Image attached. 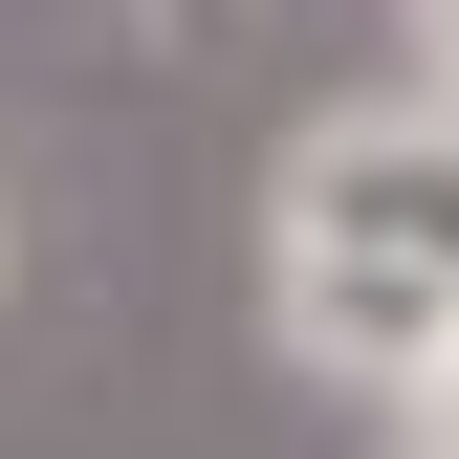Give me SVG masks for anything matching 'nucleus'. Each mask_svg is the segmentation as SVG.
I'll return each instance as SVG.
<instances>
[{
	"label": "nucleus",
	"instance_id": "obj_4",
	"mask_svg": "<svg viewBox=\"0 0 459 459\" xmlns=\"http://www.w3.org/2000/svg\"><path fill=\"white\" fill-rule=\"evenodd\" d=\"M416 394H459V328H437V372H416Z\"/></svg>",
	"mask_w": 459,
	"mask_h": 459
},
{
	"label": "nucleus",
	"instance_id": "obj_3",
	"mask_svg": "<svg viewBox=\"0 0 459 459\" xmlns=\"http://www.w3.org/2000/svg\"><path fill=\"white\" fill-rule=\"evenodd\" d=\"M416 44H437V88H459V0H416Z\"/></svg>",
	"mask_w": 459,
	"mask_h": 459
},
{
	"label": "nucleus",
	"instance_id": "obj_2",
	"mask_svg": "<svg viewBox=\"0 0 459 459\" xmlns=\"http://www.w3.org/2000/svg\"><path fill=\"white\" fill-rule=\"evenodd\" d=\"M394 459H459V394H416V437H394Z\"/></svg>",
	"mask_w": 459,
	"mask_h": 459
},
{
	"label": "nucleus",
	"instance_id": "obj_1",
	"mask_svg": "<svg viewBox=\"0 0 459 459\" xmlns=\"http://www.w3.org/2000/svg\"><path fill=\"white\" fill-rule=\"evenodd\" d=\"M437 328H459V88L328 109L284 153V351L351 394H416Z\"/></svg>",
	"mask_w": 459,
	"mask_h": 459
}]
</instances>
